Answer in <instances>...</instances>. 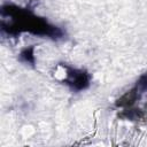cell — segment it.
<instances>
[{"label": "cell", "mask_w": 147, "mask_h": 147, "mask_svg": "<svg viewBox=\"0 0 147 147\" xmlns=\"http://www.w3.org/2000/svg\"><path fill=\"white\" fill-rule=\"evenodd\" d=\"M67 76V84H69L75 90H84L88 85V76L82 70L68 69Z\"/></svg>", "instance_id": "cell-1"}, {"label": "cell", "mask_w": 147, "mask_h": 147, "mask_svg": "<svg viewBox=\"0 0 147 147\" xmlns=\"http://www.w3.org/2000/svg\"><path fill=\"white\" fill-rule=\"evenodd\" d=\"M146 88H147V74L144 75L139 79V82L137 83V86H136V90H140V91H144Z\"/></svg>", "instance_id": "cell-2"}]
</instances>
